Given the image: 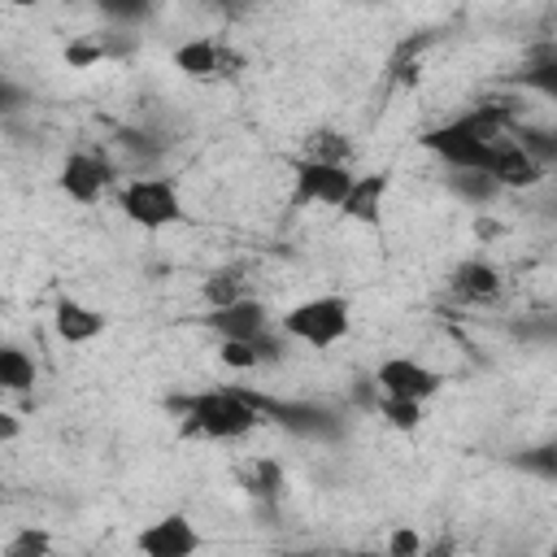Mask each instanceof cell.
<instances>
[{"label":"cell","instance_id":"5b68a950","mask_svg":"<svg viewBox=\"0 0 557 557\" xmlns=\"http://www.w3.org/2000/svg\"><path fill=\"white\" fill-rule=\"evenodd\" d=\"M357 183V170L352 165H335V161H309L300 157L292 165V205L296 209H309V205H322V209H344L348 191Z\"/></svg>","mask_w":557,"mask_h":557},{"label":"cell","instance_id":"83f0119b","mask_svg":"<svg viewBox=\"0 0 557 557\" xmlns=\"http://www.w3.org/2000/svg\"><path fill=\"white\" fill-rule=\"evenodd\" d=\"M348 557H383V548H357V553H348Z\"/></svg>","mask_w":557,"mask_h":557},{"label":"cell","instance_id":"8992f818","mask_svg":"<svg viewBox=\"0 0 557 557\" xmlns=\"http://www.w3.org/2000/svg\"><path fill=\"white\" fill-rule=\"evenodd\" d=\"M374 387L387 400H409V405H426L444 392V374L435 366H426L422 357L409 352H392L374 366Z\"/></svg>","mask_w":557,"mask_h":557},{"label":"cell","instance_id":"ffe728a7","mask_svg":"<svg viewBox=\"0 0 557 557\" xmlns=\"http://www.w3.org/2000/svg\"><path fill=\"white\" fill-rule=\"evenodd\" d=\"M4 557H52V535L44 527H22L17 535H9Z\"/></svg>","mask_w":557,"mask_h":557},{"label":"cell","instance_id":"d4e9b609","mask_svg":"<svg viewBox=\"0 0 557 557\" xmlns=\"http://www.w3.org/2000/svg\"><path fill=\"white\" fill-rule=\"evenodd\" d=\"M104 57V44L96 39V44H78V48H65V61L70 65H91V61H100Z\"/></svg>","mask_w":557,"mask_h":557},{"label":"cell","instance_id":"3957f363","mask_svg":"<svg viewBox=\"0 0 557 557\" xmlns=\"http://www.w3.org/2000/svg\"><path fill=\"white\" fill-rule=\"evenodd\" d=\"M278 331L292 344H305L313 352H326V348H335V344L348 339V331H352V305L339 292L305 296V300H296V305H287L278 313Z\"/></svg>","mask_w":557,"mask_h":557},{"label":"cell","instance_id":"603a6c76","mask_svg":"<svg viewBox=\"0 0 557 557\" xmlns=\"http://www.w3.org/2000/svg\"><path fill=\"white\" fill-rule=\"evenodd\" d=\"M518 144H522L544 170L557 161V131H548V126H522V131H518Z\"/></svg>","mask_w":557,"mask_h":557},{"label":"cell","instance_id":"ba28073f","mask_svg":"<svg viewBox=\"0 0 557 557\" xmlns=\"http://www.w3.org/2000/svg\"><path fill=\"white\" fill-rule=\"evenodd\" d=\"M113 178H117L113 165H109L104 157L87 152V148L70 152V157L61 161V170H57V187H61V196L74 200V205H83V209L100 205V200L113 191Z\"/></svg>","mask_w":557,"mask_h":557},{"label":"cell","instance_id":"2e32d148","mask_svg":"<svg viewBox=\"0 0 557 557\" xmlns=\"http://www.w3.org/2000/svg\"><path fill=\"white\" fill-rule=\"evenodd\" d=\"M200 296L209 300V309H222V305H235V300L252 296V292H248V270H244V265H222V270H213V274L205 278Z\"/></svg>","mask_w":557,"mask_h":557},{"label":"cell","instance_id":"9a60e30c","mask_svg":"<svg viewBox=\"0 0 557 557\" xmlns=\"http://www.w3.org/2000/svg\"><path fill=\"white\" fill-rule=\"evenodd\" d=\"M0 392H9V396L35 392V357L26 348H17V344L0 348Z\"/></svg>","mask_w":557,"mask_h":557},{"label":"cell","instance_id":"6da1fadb","mask_svg":"<svg viewBox=\"0 0 557 557\" xmlns=\"http://www.w3.org/2000/svg\"><path fill=\"white\" fill-rule=\"evenodd\" d=\"M496 139H505V113L496 104H479V109H466V113L422 131L418 144L431 157H440L448 170H479V174H487Z\"/></svg>","mask_w":557,"mask_h":557},{"label":"cell","instance_id":"44dd1931","mask_svg":"<svg viewBox=\"0 0 557 557\" xmlns=\"http://www.w3.org/2000/svg\"><path fill=\"white\" fill-rule=\"evenodd\" d=\"M218 361H222L226 370H235V374H252V370H261V352H257V344H239V339H218Z\"/></svg>","mask_w":557,"mask_h":557},{"label":"cell","instance_id":"7402d4cb","mask_svg":"<svg viewBox=\"0 0 557 557\" xmlns=\"http://www.w3.org/2000/svg\"><path fill=\"white\" fill-rule=\"evenodd\" d=\"M422 553H426V540L409 522H396L387 531V540H383V557H422Z\"/></svg>","mask_w":557,"mask_h":557},{"label":"cell","instance_id":"ac0fdd59","mask_svg":"<svg viewBox=\"0 0 557 557\" xmlns=\"http://www.w3.org/2000/svg\"><path fill=\"white\" fill-rule=\"evenodd\" d=\"M309 161H335V165H352V139L339 135V131H313L309 135V148H305Z\"/></svg>","mask_w":557,"mask_h":557},{"label":"cell","instance_id":"484cf974","mask_svg":"<svg viewBox=\"0 0 557 557\" xmlns=\"http://www.w3.org/2000/svg\"><path fill=\"white\" fill-rule=\"evenodd\" d=\"M22 435V418L13 409H0V444H13Z\"/></svg>","mask_w":557,"mask_h":557},{"label":"cell","instance_id":"7c38bea8","mask_svg":"<svg viewBox=\"0 0 557 557\" xmlns=\"http://www.w3.org/2000/svg\"><path fill=\"white\" fill-rule=\"evenodd\" d=\"M104 331H109V318H104L96 305H83V300H74V296H61V300L52 305V335H57L61 344L78 348V344L100 339Z\"/></svg>","mask_w":557,"mask_h":557},{"label":"cell","instance_id":"7a4b0ae2","mask_svg":"<svg viewBox=\"0 0 557 557\" xmlns=\"http://www.w3.org/2000/svg\"><path fill=\"white\" fill-rule=\"evenodd\" d=\"M174 409L183 413L187 435L226 444V440H244V435H252L261 426L265 396L244 392V387H209V392H196V396L174 400Z\"/></svg>","mask_w":557,"mask_h":557},{"label":"cell","instance_id":"5bb4252c","mask_svg":"<svg viewBox=\"0 0 557 557\" xmlns=\"http://www.w3.org/2000/svg\"><path fill=\"white\" fill-rule=\"evenodd\" d=\"M453 292L466 300H487L500 292V270L492 261H461L453 270Z\"/></svg>","mask_w":557,"mask_h":557},{"label":"cell","instance_id":"277c9868","mask_svg":"<svg viewBox=\"0 0 557 557\" xmlns=\"http://www.w3.org/2000/svg\"><path fill=\"white\" fill-rule=\"evenodd\" d=\"M113 196H117V213L148 235H161L183 222V191L170 174H135Z\"/></svg>","mask_w":557,"mask_h":557},{"label":"cell","instance_id":"cb8c5ba5","mask_svg":"<svg viewBox=\"0 0 557 557\" xmlns=\"http://www.w3.org/2000/svg\"><path fill=\"white\" fill-rule=\"evenodd\" d=\"M522 83H527V87H535L540 96L557 100V57H548V61H535L531 70H522Z\"/></svg>","mask_w":557,"mask_h":557},{"label":"cell","instance_id":"30bf717a","mask_svg":"<svg viewBox=\"0 0 557 557\" xmlns=\"http://www.w3.org/2000/svg\"><path fill=\"white\" fill-rule=\"evenodd\" d=\"M274 313L261 296H244L235 305H222V309H209L205 313V326L218 335V339H239V344H252L261 339L265 331H274Z\"/></svg>","mask_w":557,"mask_h":557},{"label":"cell","instance_id":"4fadbf2b","mask_svg":"<svg viewBox=\"0 0 557 557\" xmlns=\"http://www.w3.org/2000/svg\"><path fill=\"white\" fill-rule=\"evenodd\" d=\"M387 187L392 178L387 174H357L348 200H344V218L348 222H361V226H379L383 222V200H387Z\"/></svg>","mask_w":557,"mask_h":557},{"label":"cell","instance_id":"9c48e42d","mask_svg":"<svg viewBox=\"0 0 557 557\" xmlns=\"http://www.w3.org/2000/svg\"><path fill=\"white\" fill-rule=\"evenodd\" d=\"M170 61H174V70H178L183 78H191V83L226 78V74L239 65V57H235L222 39H213V35H191V39H183V44L170 52Z\"/></svg>","mask_w":557,"mask_h":557},{"label":"cell","instance_id":"f1b7e54d","mask_svg":"<svg viewBox=\"0 0 557 557\" xmlns=\"http://www.w3.org/2000/svg\"><path fill=\"white\" fill-rule=\"evenodd\" d=\"M548 557H557V540H553V544H548Z\"/></svg>","mask_w":557,"mask_h":557},{"label":"cell","instance_id":"4316f807","mask_svg":"<svg viewBox=\"0 0 557 557\" xmlns=\"http://www.w3.org/2000/svg\"><path fill=\"white\" fill-rule=\"evenodd\" d=\"M422 557H453V540H435V544H426Z\"/></svg>","mask_w":557,"mask_h":557},{"label":"cell","instance_id":"52a82bcc","mask_svg":"<svg viewBox=\"0 0 557 557\" xmlns=\"http://www.w3.org/2000/svg\"><path fill=\"white\" fill-rule=\"evenodd\" d=\"M200 548H205L200 527L178 509L157 513L152 522H144L135 531V553L139 557H196Z\"/></svg>","mask_w":557,"mask_h":557},{"label":"cell","instance_id":"8fae6325","mask_svg":"<svg viewBox=\"0 0 557 557\" xmlns=\"http://www.w3.org/2000/svg\"><path fill=\"white\" fill-rule=\"evenodd\" d=\"M487 174H492V183L500 191H535L548 178V170L518 139H496V152H492V170Z\"/></svg>","mask_w":557,"mask_h":557},{"label":"cell","instance_id":"e0dca14e","mask_svg":"<svg viewBox=\"0 0 557 557\" xmlns=\"http://www.w3.org/2000/svg\"><path fill=\"white\" fill-rule=\"evenodd\" d=\"M448 187H453V196L466 200V205H492V200L500 196V187L492 183V174H479V170H453V174H448Z\"/></svg>","mask_w":557,"mask_h":557},{"label":"cell","instance_id":"d6986e66","mask_svg":"<svg viewBox=\"0 0 557 557\" xmlns=\"http://www.w3.org/2000/svg\"><path fill=\"white\" fill-rule=\"evenodd\" d=\"M374 413L392 426V431H418L422 426V418H426V405H409V400H387V396H379V405H374Z\"/></svg>","mask_w":557,"mask_h":557}]
</instances>
